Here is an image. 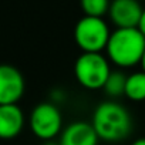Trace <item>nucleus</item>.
Here are the masks:
<instances>
[{
  "label": "nucleus",
  "instance_id": "f257e3e1",
  "mask_svg": "<svg viewBox=\"0 0 145 145\" xmlns=\"http://www.w3.org/2000/svg\"><path fill=\"white\" fill-rule=\"evenodd\" d=\"M91 124L98 138L107 142L122 141L132 131V120L128 110L114 101L101 103L94 111Z\"/></svg>",
  "mask_w": 145,
  "mask_h": 145
},
{
  "label": "nucleus",
  "instance_id": "f03ea898",
  "mask_svg": "<svg viewBox=\"0 0 145 145\" xmlns=\"http://www.w3.org/2000/svg\"><path fill=\"white\" fill-rule=\"evenodd\" d=\"M108 58L121 68L141 64L145 53V37L137 29H115L105 47Z\"/></svg>",
  "mask_w": 145,
  "mask_h": 145
},
{
  "label": "nucleus",
  "instance_id": "7ed1b4c3",
  "mask_svg": "<svg viewBox=\"0 0 145 145\" xmlns=\"http://www.w3.org/2000/svg\"><path fill=\"white\" fill-rule=\"evenodd\" d=\"M110 72V63L101 53H83L74 64L76 80L87 90L103 88Z\"/></svg>",
  "mask_w": 145,
  "mask_h": 145
},
{
  "label": "nucleus",
  "instance_id": "20e7f679",
  "mask_svg": "<svg viewBox=\"0 0 145 145\" xmlns=\"http://www.w3.org/2000/svg\"><path fill=\"white\" fill-rule=\"evenodd\" d=\"M111 31L103 17H81L74 27V41L83 53H101L105 50Z\"/></svg>",
  "mask_w": 145,
  "mask_h": 145
},
{
  "label": "nucleus",
  "instance_id": "39448f33",
  "mask_svg": "<svg viewBox=\"0 0 145 145\" xmlns=\"http://www.w3.org/2000/svg\"><path fill=\"white\" fill-rule=\"evenodd\" d=\"M63 118L60 110L51 103L39 104L30 115V127L33 134L44 141L53 139L60 134Z\"/></svg>",
  "mask_w": 145,
  "mask_h": 145
},
{
  "label": "nucleus",
  "instance_id": "423d86ee",
  "mask_svg": "<svg viewBox=\"0 0 145 145\" xmlns=\"http://www.w3.org/2000/svg\"><path fill=\"white\" fill-rule=\"evenodd\" d=\"M24 93L22 72L9 64H0V105L16 104Z\"/></svg>",
  "mask_w": 145,
  "mask_h": 145
},
{
  "label": "nucleus",
  "instance_id": "0eeeda50",
  "mask_svg": "<svg viewBox=\"0 0 145 145\" xmlns=\"http://www.w3.org/2000/svg\"><path fill=\"white\" fill-rule=\"evenodd\" d=\"M142 12L139 0H112L108 16L117 29H134L138 27Z\"/></svg>",
  "mask_w": 145,
  "mask_h": 145
},
{
  "label": "nucleus",
  "instance_id": "6e6552de",
  "mask_svg": "<svg viewBox=\"0 0 145 145\" xmlns=\"http://www.w3.org/2000/svg\"><path fill=\"white\" fill-rule=\"evenodd\" d=\"M98 139L93 124L87 121H76L63 131L60 145H97Z\"/></svg>",
  "mask_w": 145,
  "mask_h": 145
},
{
  "label": "nucleus",
  "instance_id": "1a4fd4ad",
  "mask_svg": "<svg viewBox=\"0 0 145 145\" xmlns=\"http://www.w3.org/2000/svg\"><path fill=\"white\" fill-rule=\"evenodd\" d=\"M24 125V115L17 104L0 105V138L12 139L17 137Z\"/></svg>",
  "mask_w": 145,
  "mask_h": 145
},
{
  "label": "nucleus",
  "instance_id": "9d476101",
  "mask_svg": "<svg viewBox=\"0 0 145 145\" xmlns=\"http://www.w3.org/2000/svg\"><path fill=\"white\" fill-rule=\"evenodd\" d=\"M125 97L137 103L145 100V71H137L127 77Z\"/></svg>",
  "mask_w": 145,
  "mask_h": 145
},
{
  "label": "nucleus",
  "instance_id": "9b49d317",
  "mask_svg": "<svg viewBox=\"0 0 145 145\" xmlns=\"http://www.w3.org/2000/svg\"><path fill=\"white\" fill-rule=\"evenodd\" d=\"M127 77L122 71H112L110 72V76L104 84V91L108 97H121V95H125V84H127Z\"/></svg>",
  "mask_w": 145,
  "mask_h": 145
},
{
  "label": "nucleus",
  "instance_id": "f8f14e48",
  "mask_svg": "<svg viewBox=\"0 0 145 145\" xmlns=\"http://www.w3.org/2000/svg\"><path fill=\"white\" fill-rule=\"evenodd\" d=\"M84 16L103 17L108 14L111 0H80Z\"/></svg>",
  "mask_w": 145,
  "mask_h": 145
},
{
  "label": "nucleus",
  "instance_id": "ddd939ff",
  "mask_svg": "<svg viewBox=\"0 0 145 145\" xmlns=\"http://www.w3.org/2000/svg\"><path fill=\"white\" fill-rule=\"evenodd\" d=\"M142 34H144V37H145V9H144V12H142V16H141V19H139V23H138V27H137Z\"/></svg>",
  "mask_w": 145,
  "mask_h": 145
},
{
  "label": "nucleus",
  "instance_id": "4468645a",
  "mask_svg": "<svg viewBox=\"0 0 145 145\" xmlns=\"http://www.w3.org/2000/svg\"><path fill=\"white\" fill-rule=\"evenodd\" d=\"M131 145H145V138H138V139L134 141Z\"/></svg>",
  "mask_w": 145,
  "mask_h": 145
},
{
  "label": "nucleus",
  "instance_id": "2eb2a0df",
  "mask_svg": "<svg viewBox=\"0 0 145 145\" xmlns=\"http://www.w3.org/2000/svg\"><path fill=\"white\" fill-rule=\"evenodd\" d=\"M141 67H142V71H145V53H144V57L141 60Z\"/></svg>",
  "mask_w": 145,
  "mask_h": 145
},
{
  "label": "nucleus",
  "instance_id": "dca6fc26",
  "mask_svg": "<svg viewBox=\"0 0 145 145\" xmlns=\"http://www.w3.org/2000/svg\"><path fill=\"white\" fill-rule=\"evenodd\" d=\"M139 2H145V0H139Z\"/></svg>",
  "mask_w": 145,
  "mask_h": 145
}]
</instances>
